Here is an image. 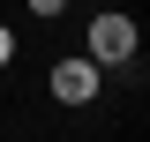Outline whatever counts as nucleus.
Instances as JSON below:
<instances>
[{"mask_svg":"<svg viewBox=\"0 0 150 142\" xmlns=\"http://www.w3.org/2000/svg\"><path fill=\"white\" fill-rule=\"evenodd\" d=\"M8 60H15V37H8V22H0V67H8Z\"/></svg>","mask_w":150,"mask_h":142,"instance_id":"3","label":"nucleus"},{"mask_svg":"<svg viewBox=\"0 0 150 142\" xmlns=\"http://www.w3.org/2000/svg\"><path fill=\"white\" fill-rule=\"evenodd\" d=\"M98 75H105V67H98L90 53H83V60H53V97H60V105H90V97H98Z\"/></svg>","mask_w":150,"mask_h":142,"instance_id":"2","label":"nucleus"},{"mask_svg":"<svg viewBox=\"0 0 150 142\" xmlns=\"http://www.w3.org/2000/svg\"><path fill=\"white\" fill-rule=\"evenodd\" d=\"M60 8H68V0H30V15H60Z\"/></svg>","mask_w":150,"mask_h":142,"instance_id":"4","label":"nucleus"},{"mask_svg":"<svg viewBox=\"0 0 150 142\" xmlns=\"http://www.w3.org/2000/svg\"><path fill=\"white\" fill-rule=\"evenodd\" d=\"M90 60L98 67H135V22L120 15V8L90 15Z\"/></svg>","mask_w":150,"mask_h":142,"instance_id":"1","label":"nucleus"}]
</instances>
